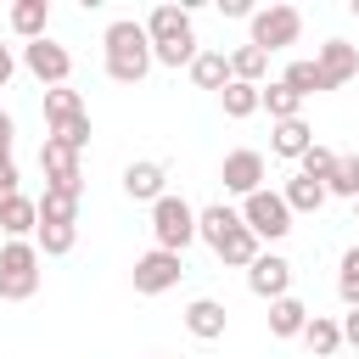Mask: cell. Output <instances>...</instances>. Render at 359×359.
<instances>
[{
  "mask_svg": "<svg viewBox=\"0 0 359 359\" xmlns=\"http://www.w3.org/2000/svg\"><path fill=\"white\" fill-rule=\"evenodd\" d=\"M101 45H107V79L112 84H140L151 73V34H146V22L118 17L101 34Z\"/></svg>",
  "mask_w": 359,
  "mask_h": 359,
  "instance_id": "6da1fadb",
  "label": "cell"
},
{
  "mask_svg": "<svg viewBox=\"0 0 359 359\" xmlns=\"http://www.w3.org/2000/svg\"><path fill=\"white\" fill-rule=\"evenodd\" d=\"M39 292V247L6 241L0 247V303H28Z\"/></svg>",
  "mask_w": 359,
  "mask_h": 359,
  "instance_id": "7a4b0ae2",
  "label": "cell"
},
{
  "mask_svg": "<svg viewBox=\"0 0 359 359\" xmlns=\"http://www.w3.org/2000/svg\"><path fill=\"white\" fill-rule=\"evenodd\" d=\"M151 236L163 252H185L196 241V208L185 196H157L151 202Z\"/></svg>",
  "mask_w": 359,
  "mask_h": 359,
  "instance_id": "3957f363",
  "label": "cell"
},
{
  "mask_svg": "<svg viewBox=\"0 0 359 359\" xmlns=\"http://www.w3.org/2000/svg\"><path fill=\"white\" fill-rule=\"evenodd\" d=\"M241 224H247L258 241H280V236H292V208H286L280 191H252V196L241 202Z\"/></svg>",
  "mask_w": 359,
  "mask_h": 359,
  "instance_id": "277c9868",
  "label": "cell"
},
{
  "mask_svg": "<svg viewBox=\"0 0 359 359\" xmlns=\"http://www.w3.org/2000/svg\"><path fill=\"white\" fill-rule=\"evenodd\" d=\"M297 34H303V11L297 6H264V11H252V39L247 45H258L269 56V50L297 45Z\"/></svg>",
  "mask_w": 359,
  "mask_h": 359,
  "instance_id": "5b68a950",
  "label": "cell"
},
{
  "mask_svg": "<svg viewBox=\"0 0 359 359\" xmlns=\"http://www.w3.org/2000/svg\"><path fill=\"white\" fill-rule=\"evenodd\" d=\"M180 275H185L180 252H163V247H151V252H140V258H135V292H140V297H157V292L180 286Z\"/></svg>",
  "mask_w": 359,
  "mask_h": 359,
  "instance_id": "8992f818",
  "label": "cell"
},
{
  "mask_svg": "<svg viewBox=\"0 0 359 359\" xmlns=\"http://www.w3.org/2000/svg\"><path fill=\"white\" fill-rule=\"evenodd\" d=\"M22 67L45 84V90H56V84H67V73H73V56L56 45V39H34V45H22Z\"/></svg>",
  "mask_w": 359,
  "mask_h": 359,
  "instance_id": "52a82bcc",
  "label": "cell"
},
{
  "mask_svg": "<svg viewBox=\"0 0 359 359\" xmlns=\"http://www.w3.org/2000/svg\"><path fill=\"white\" fill-rule=\"evenodd\" d=\"M39 168H45V185H56V191H84V168H79V151H67L62 140H50L45 135V146H39Z\"/></svg>",
  "mask_w": 359,
  "mask_h": 359,
  "instance_id": "ba28073f",
  "label": "cell"
},
{
  "mask_svg": "<svg viewBox=\"0 0 359 359\" xmlns=\"http://www.w3.org/2000/svg\"><path fill=\"white\" fill-rule=\"evenodd\" d=\"M247 292L252 297H292V264L280 258V252H258L252 258V269H247Z\"/></svg>",
  "mask_w": 359,
  "mask_h": 359,
  "instance_id": "9c48e42d",
  "label": "cell"
},
{
  "mask_svg": "<svg viewBox=\"0 0 359 359\" xmlns=\"http://www.w3.org/2000/svg\"><path fill=\"white\" fill-rule=\"evenodd\" d=\"M219 180H224V191H236V196L247 202L252 191H264V151H252V146L230 151L224 168H219Z\"/></svg>",
  "mask_w": 359,
  "mask_h": 359,
  "instance_id": "30bf717a",
  "label": "cell"
},
{
  "mask_svg": "<svg viewBox=\"0 0 359 359\" xmlns=\"http://www.w3.org/2000/svg\"><path fill=\"white\" fill-rule=\"evenodd\" d=\"M314 62H320V73H325V84H331V90H342L348 79H359V50H353L348 39H325Z\"/></svg>",
  "mask_w": 359,
  "mask_h": 359,
  "instance_id": "8fae6325",
  "label": "cell"
},
{
  "mask_svg": "<svg viewBox=\"0 0 359 359\" xmlns=\"http://www.w3.org/2000/svg\"><path fill=\"white\" fill-rule=\"evenodd\" d=\"M146 34H151V45H180V39H196V28H191V11H185V6H157V11L146 17Z\"/></svg>",
  "mask_w": 359,
  "mask_h": 359,
  "instance_id": "7c38bea8",
  "label": "cell"
},
{
  "mask_svg": "<svg viewBox=\"0 0 359 359\" xmlns=\"http://www.w3.org/2000/svg\"><path fill=\"white\" fill-rule=\"evenodd\" d=\"M230 230H241V208H230V202H213V208H202V213H196V236H202L213 252L224 247V236H230Z\"/></svg>",
  "mask_w": 359,
  "mask_h": 359,
  "instance_id": "4fadbf2b",
  "label": "cell"
},
{
  "mask_svg": "<svg viewBox=\"0 0 359 359\" xmlns=\"http://www.w3.org/2000/svg\"><path fill=\"white\" fill-rule=\"evenodd\" d=\"M224 303L219 297H196L191 309H185V331L196 337V342H213V337H224Z\"/></svg>",
  "mask_w": 359,
  "mask_h": 359,
  "instance_id": "5bb4252c",
  "label": "cell"
},
{
  "mask_svg": "<svg viewBox=\"0 0 359 359\" xmlns=\"http://www.w3.org/2000/svg\"><path fill=\"white\" fill-rule=\"evenodd\" d=\"M309 146H314V129H309L303 118H286V123H275V129H269V151H275V157H286V163H297Z\"/></svg>",
  "mask_w": 359,
  "mask_h": 359,
  "instance_id": "9a60e30c",
  "label": "cell"
},
{
  "mask_svg": "<svg viewBox=\"0 0 359 359\" xmlns=\"http://www.w3.org/2000/svg\"><path fill=\"white\" fill-rule=\"evenodd\" d=\"M163 180H168L163 163H129V168H123V191H129L135 202H157V196H168Z\"/></svg>",
  "mask_w": 359,
  "mask_h": 359,
  "instance_id": "2e32d148",
  "label": "cell"
},
{
  "mask_svg": "<svg viewBox=\"0 0 359 359\" xmlns=\"http://www.w3.org/2000/svg\"><path fill=\"white\" fill-rule=\"evenodd\" d=\"M0 230H6L11 241H28V230H39V202L17 191V196L0 208Z\"/></svg>",
  "mask_w": 359,
  "mask_h": 359,
  "instance_id": "e0dca14e",
  "label": "cell"
},
{
  "mask_svg": "<svg viewBox=\"0 0 359 359\" xmlns=\"http://www.w3.org/2000/svg\"><path fill=\"white\" fill-rule=\"evenodd\" d=\"M191 84H196V90H224V84H230V56H224V50H196Z\"/></svg>",
  "mask_w": 359,
  "mask_h": 359,
  "instance_id": "ac0fdd59",
  "label": "cell"
},
{
  "mask_svg": "<svg viewBox=\"0 0 359 359\" xmlns=\"http://www.w3.org/2000/svg\"><path fill=\"white\" fill-rule=\"evenodd\" d=\"M280 196H286V208H292V213H320V208H325V196H331V191H325V185H320V180H309V174H292V180H286V191H280Z\"/></svg>",
  "mask_w": 359,
  "mask_h": 359,
  "instance_id": "d6986e66",
  "label": "cell"
},
{
  "mask_svg": "<svg viewBox=\"0 0 359 359\" xmlns=\"http://www.w3.org/2000/svg\"><path fill=\"white\" fill-rule=\"evenodd\" d=\"M303 342H309V353H314V359H337V348H342V325H337V320H325V314H309Z\"/></svg>",
  "mask_w": 359,
  "mask_h": 359,
  "instance_id": "ffe728a7",
  "label": "cell"
},
{
  "mask_svg": "<svg viewBox=\"0 0 359 359\" xmlns=\"http://www.w3.org/2000/svg\"><path fill=\"white\" fill-rule=\"evenodd\" d=\"M45 22H50V0H17L11 6V28L34 45V39H45Z\"/></svg>",
  "mask_w": 359,
  "mask_h": 359,
  "instance_id": "44dd1931",
  "label": "cell"
},
{
  "mask_svg": "<svg viewBox=\"0 0 359 359\" xmlns=\"http://www.w3.org/2000/svg\"><path fill=\"white\" fill-rule=\"evenodd\" d=\"M219 101H224V118H252V112L264 107V84H241V79H230V84L219 90Z\"/></svg>",
  "mask_w": 359,
  "mask_h": 359,
  "instance_id": "7402d4cb",
  "label": "cell"
},
{
  "mask_svg": "<svg viewBox=\"0 0 359 359\" xmlns=\"http://www.w3.org/2000/svg\"><path fill=\"white\" fill-rule=\"evenodd\" d=\"M34 202H39V224H79V196L73 191L45 185V196H34Z\"/></svg>",
  "mask_w": 359,
  "mask_h": 359,
  "instance_id": "603a6c76",
  "label": "cell"
},
{
  "mask_svg": "<svg viewBox=\"0 0 359 359\" xmlns=\"http://www.w3.org/2000/svg\"><path fill=\"white\" fill-rule=\"evenodd\" d=\"M303 325H309V309L297 297H275L269 303V331L275 337H303Z\"/></svg>",
  "mask_w": 359,
  "mask_h": 359,
  "instance_id": "cb8c5ba5",
  "label": "cell"
},
{
  "mask_svg": "<svg viewBox=\"0 0 359 359\" xmlns=\"http://www.w3.org/2000/svg\"><path fill=\"white\" fill-rule=\"evenodd\" d=\"M280 84H292V90H297V95H303V101H309V95H320V90H331V84H325V73H320V62H314V56H303V62H292V67H286V73H280Z\"/></svg>",
  "mask_w": 359,
  "mask_h": 359,
  "instance_id": "d4e9b609",
  "label": "cell"
},
{
  "mask_svg": "<svg viewBox=\"0 0 359 359\" xmlns=\"http://www.w3.org/2000/svg\"><path fill=\"white\" fill-rule=\"evenodd\" d=\"M264 73H269V56H264L258 45L230 50V79H241V84H264Z\"/></svg>",
  "mask_w": 359,
  "mask_h": 359,
  "instance_id": "484cf974",
  "label": "cell"
},
{
  "mask_svg": "<svg viewBox=\"0 0 359 359\" xmlns=\"http://www.w3.org/2000/svg\"><path fill=\"white\" fill-rule=\"evenodd\" d=\"M264 112H269L275 123H286V118H297V112H303V95H297L292 84H280V79H275V84H264Z\"/></svg>",
  "mask_w": 359,
  "mask_h": 359,
  "instance_id": "4316f807",
  "label": "cell"
},
{
  "mask_svg": "<svg viewBox=\"0 0 359 359\" xmlns=\"http://www.w3.org/2000/svg\"><path fill=\"white\" fill-rule=\"evenodd\" d=\"M67 118H84V101H79V90H67V84L45 90V123L56 129V123H67Z\"/></svg>",
  "mask_w": 359,
  "mask_h": 359,
  "instance_id": "83f0119b",
  "label": "cell"
},
{
  "mask_svg": "<svg viewBox=\"0 0 359 359\" xmlns=\"http://www.w3.org/2000/svg\"><path fill=\"white\" fill-rule=\"evenodd\" d=\"M258 252H264V247H258V236H252L247 224H241V230H230V236H224V247H219V258H224V264H236V269H252V258H258Z\"/></svg>",
  "mask_w": 359,
  "mask_h": 359,
  "instance_id": "f1b7e54d",
  "label": "cell"
},
{
  "mask_svg": "<svg viewBox=\"0 0 359 359\" xmlns=\"http://www.w3.org/2000/svg\"><path fill=\"white\" fill-rule=\"evenodd\" d=\"M325 191H331V196L359 202V157H337V168H331V180H325Z\"/></svg>",
  "mask_w": 359,
  "mask_h": 359,
  "instance_id": "f546056e",
  "label": "cell"
},
{
  "mask_svg": "<svg viewBox=\"0 0 359 359\" xmlns=\"http://www.w3.org/2000/svg\"><path fill=\"white\" fill-rule=\"evenodd\" d=\"M331 168H337V151H331V146H320V140L297 157V174H309V180H320V185L331 180Z\"/></svg>",
  "mask_w": 359,
  "mask_h": 359,
  "instance_id": "4dcf8cb0",
  "label": "cell"
},
{
  "mask_svg": "<svg viewBox=\"0 0 359 359\" xmlns=\"http://www.w3.org/2000/svg\"><path fill=\"white\" fill-rule=\"evenodd\" d=\"M73 241H79V224H39V252H45V258L73 252Z\"/></svg>",
  "mask_w": 359,
  "mask_h": 359,
  "instance_id": "1f68e13d",
  "label": "cell"
},
{
  "mask_svg": "<svg viewBox=\"0 0 359 359\" xmlns=\"http://www.w3.org/2000/svg\"><path fill=\"white\" fill-rule=\"evenodd\" d=\"M337 292H342V303H348V309H359V247H348V252H342Z\"/></svg>",
  "mask_w": 359,
  "mask_h": 359,
  "instance_id": "d6a6232c",
  "label": "cell"
},
{
  "mask_svg": "<svg viewBox=\"0 0 359 359\" xmlns=\"http://www.w3.org/2000/svg\"><path fill=\"white\" fill-rule=\"evenodd\" d=\"M90 135H95V129H90V112H84V118H67V123H56V129H50V140H62L67 151H84V146H90Z\"/></svg>",
  "mask_w": 359,
  "mask_h": 359,
  "instance_id": "836d02e7",
  "label": "cell"
},
{
  "mask_svg": "<svg viewBox=\"0 0 359 359\" xmlns=\"http://www.w3.org/2000/svg\"><path fill=\"white\" fill-rule=\"evenodd\" d=\"M11 196H17V163H11V157H0V208H6Z\"/></svg>",
  "mask_w": 359,
  "mask_h": 359,
  "instance_id": "e575fe53",
  "label": "cell"
},
{
  "mask_svg": "<svg viewBox=\"0 0 359 359\" xmlns=\"http://www.w3.org/2000/svg\"><path fill=\"white\" fill-rule=\"evenodd\" d=\"M11 140H17V123L11 112H0V157H11Z\"/></svg>",
  "mask_w": 359,
  "mask_h": 359,
  "instance_id": "d590c367",
  "label": "cell"
},
{
  "mask_svg": "<svg viewBox=\"0 0 359 359\" xmlns=\"http://www.w3.org/2000/svg\"><path fill=\"white\" fill-rule=\"evenodd\" d=\"M342 342H348V348H359V309H348V314H342Z\"/></svg>",
  "mask_w": 359,
  "mask_h": 359,
  "instance_id": "8d00e7d4",
  "label": "cell"
},
{
  "mask_svg": "<svg viewBox=\"0 0 359 359\" xmlns=\"http://www.w3.org/2000/svg\"><path fill=\"white\" fill-rule=\"evenodd\" d=\"M11 73H17V56H11V45H0V90L11 84Z\"/></svg>",
  "mask_w": 359,
  "mask_h": 359,
  "instance_id": "74e56055",
  "label": "cell"
},
{
  "mask_svg": "<svg viewBox=\"0 0 359 359\" xmlns=\"http://www.w3.org/2000/svg\"><path fill=\"white\" fill-rule=\"evenodd\" d=\"M219 11H224V17H247V22H252V6H247V0H219Z\"/></svg>",
  "mask_w": 359,
  "mask_h": 359,
  "instance_id": "f35d334b",
  "label": "cell"
},
{
  "mask_svg": "<svg viewBox=\"0 0 359 359\" xmlns=\"http://www.w3.org/2000/svg\"><path fill=\"white\" fill-rule=\"evenodd\" d=\"M353 224H359V202H353Z\"/></svg>",
  "mask_w": 359,
  "mask_h": 359,
  "instance_id": "ab89813d",
  "label": "cell"
},
{
  "mask_svg": "<svg viewBox=\"0 0 359 359\" xmlns=\"http://www.w3.org/2000/svg\"><path fill=\"white\" fill-rule=\"evenodd\" d=\"M353 17H359V0H353Z\"/></svg>",
  "mask_w": 359,
  "mask_h": 359,
  "instance_id": "60d3db41",
  "label": "cell"
}]
</instances>
